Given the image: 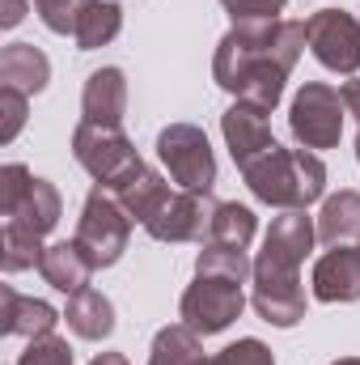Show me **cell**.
Listing matches in <instances>:
<instances>
[{
    "label": "cell",
    "instance_id": "ba28073f",
    "mask_svg": "<svg viewBox=\"0 0 360 365\" xmlns=\"http://www.w3.org/2000/svg\"><path fill=\"white\" fill-rule=\"evenodd\" d=\"M246 310V293L242 284L233 280H221V276H195L186 284L179 302V319L195 331V336H216L225 331L229 323H238Z\"/></svg>",
    "mask_w": 360,
    "mask_h": 365
},
{
    "label": "cell",
    "instance_id": "5b68a950",
    "mask_svg": "<svg viewBox=\"0 0 360 365\" xmlns=\"http://www.w3.org/2000/svg\"><path fill=\"white\" fill-rule=\"evenodd\" d=\"M344 119H348V106H344V93L335 90V86L305 81L301 90L292 93L288 128H292V136H297L301 149H309V153L335 149L339 136H344Z\"/></svg>",
    "mask_w": 360,
    "mask_h": 365
},
{
    "label": "cell",
    "instance_id": "8fae6325",
    "mask_svg": "<svg viewBox=\"0 0 360 365\" xmlns=\"http://www.w3.org/2000/svg\"><path fill=\"white\" fill-rule=\"evenodd\" d=\"M250 306L255 314L288 331L305 319V289H301V272H280V268H268V264H255V276H250Z\"/></svg>",
    "mask_w": 360,
    "mask_h": 365
},
{
    "label": "cell",
    "instance_id": "9a60e30c",
    "mask_svg": "<svg viewBox=\"0 0 360 365\" xmlns=\"http://www.w3.org/2000/svg\"><path fill=\"white\" fill-rule=\"evenodd\" d=\"M106 191L119 200V208H123L132 221H140V225H144V221H149V217H153V212L166 204V195H170V182H166L157 170H153V166H149V162H144V158H140V162H136V166H132L123 179L110 182Z\"/></svg>",
    "mask_w": 360,
    "mask_h": 365
},
{
    "label": "cell",
    "instance_id": "277c9868",
    "mask_svg": "<svg viewBox=\"0 0 360 365\" xmlns=\"http://www.w3.org/2000/svg\"><path fill=\"white\" fill-rule=\"evenodd\" d=\"M127 238H132V217L119 208V200L106 187H93L81 204L73 242L90 255L93 268H115L127 251Z\"/></svg>",
    "mask_w": 360,
    "mask_h": 365
},
{
    "label": "cell",
    "instance_id": "4fadbf2b",
    "mask_svg": "<svg viewBox=\"0 0 360 365\" xmlns=\"http://www.w3.org/2000/svg\"><path fill=\"white\" fill-rule=\"evenodd\" d=\"M221 136H225V145H229L238 170L255 166L271 145H275L268 110H259V106H250V102H233V106L221 115Z\"/></svg>",
    "mask_w": 360,
    "mask_h": 365
},
{
    "label": "cell",
    "instance_id": "ac0fdd59",
    "mask_svg": "<svg viewBox=\"0 0 360 365\" xmlns=\"http://www.w3.org/2000/svg\"><path fill=\"white\" fill-rule=\"evenodd\" d=\"M81 110L93 123H123V110H127V77H123V68L106 64V68L90 73V81L81 90Z\"/></svg>",
    "mask_w": 360,
    "mask_h": 365
},
{
    "label": "cell",
    "instance_id": "6da1fadb",
    "mask_svg": "<svg viewBox=\"0 0 360 365\" xmlns=\"http://www.w3.org/2000/svg\"><path fill=\"white\" fill-rule=\"evenodd\" d=\"M305 47V21H233V30L216 43L212 81L233 93V102H250L271 115Z\"/></svg>",
    "mask_w": 360,
    "mask_h": 365
},
{
    "label": "cell",
    "instance_id": "5bb4252c",
    "mask_svg": "<svg viewBox=\"0 0 360 365\" xmlns=\"http://www.w3.org/2000/svg\"><path fill=\"white\" fill-rule=\"evenodd\" d=\"M314 297L327 302V306H339V302H360V247H331L314 259Z\"/></svg>",
    "mask_w": 360,
    "mask_h": 365
},
{
    "label": "cell",
    "instance_id": "30bf717a",
    "mask_svg": "<svg viewBox=\"0 0 360 365\" xmlns=\"http://www.w3.org/2000/svg\"><path fill=\"white\" fill-rule=\"evenodd\" d=\"M216 204L221 200H212V191H170L166 195V204L144 221V230H149V238H157V242H208V234H212V217H216Z\"/></svg>",
    "mask_w": 360,
    "mask_h": 365
},
{
    "label": "cell",
    "instance_id": "e0dca14e",
    "mask_svg": "<svg viewBox=\"0 0 360 365\" xmlns=\"http://www.w3.org/2000/svg\"><path fill=\"white\" fill-rule=\"evenodd\" d=\"M51 81V60L34 43H9L0 51V86L17 93H43Z\"/></svg>",
    "mask_w": 360,
    "mask_h": 365
},
{
    "label": "cell",
    "instance_id": "f546056e",
    "mask_svg": "<svg viewBox=\"0 0 360 365\" xmlns=\"http://www.w3.org/2000/svg\"><path fill=\"white\" fill-rule=\"evenodd\" d=\"M212 365H275V357H271V349L263 340L246 336V340H238V344H225V349L212 357Z\"/></svg>",
    "mask_w": 360,
    "mask_h": 365
},
{
    "label": "cell",
    "instance_id": "d6a6232c",
    "mask_svg": "<svg viewBox=\"0 0 360 365\" xmlns=\"http://www.w3.org/2000/svg\"><path fill=\"white\" fill-rule=\"evenodd\" d=\"M339 93H344V106H348V115L360 123V77L344 81V90H339Z\"/></svg>",
    "mask_w": 360,
    "mask_h": 365
},
{
    "label": "cell",
    "instance_id": "f1b7e54d",
    "mask_svg": "<svg viewBox=\"0 0 360 365\" xmlns=\"http://www.w3.org/2000/svg\"><path fill=\"white\" fill-rule=\"evenodd\" d=\"M17 365H73V349H68V340H60V336L51 331V336L30 340L26 353L17 357Z\"/></svg>",
    "mask_w": 360,
    "mask_h": 365
},
{
    "label": "cell",
    "instance_id": "4dcf8cb0",
    "mask_svg": "<svg viewBox=\"0 0 360 365\" xmlns=\"http://www.w3.org/2000/svg\"><path fill=\"white\" fill-rule=\"evenodd\" d=\"M221 9L233 21H271L288 9V0H221Z\"/></svg>",
    "mask_w": 360,
    "mask_h": 365
},
{
    "label": "cell",
    "instance_id": "d6986e66",
    "mask_svg": "<svg viewBox=\"0 0 360 365\" xmlns=\"http://www.w3.org/2000/svg\"><path fill=\"white\" fill-rule=\"evenodd\" d=\"M314 225H318V242L327 247H360V191L327 195Z\"/></svg>",
    "mask_w": 360,
    "mask_h": 365
},
{
    "label": "cell",
    "instance_id": "836d02e7",
    "mask_svg": "<svg viewBox=\"0 0 360 365\" xmlns=\"http://www.w3.org/2000/svg\"><path fill=\"white\" fill-rule=\"evenodd\" d=\"M90 365H127V357H123V353H97Z\"/></svg>",
    "mask_w": 360,
    "mask_h": 365
},
{
    "label": "cell",
    "instance_id": "7a4b0ae2",
    "mask_svg": "<svg viewBox=\"0 0 360 365\" xmlns=\"http://www.w3.org/2000/svg\"><path fill=\"white\" fill-rule=\"evenodd\" d=\"M242 179H246L250 195L259 204H271V208L284 212V208H309L314 200H322V191H327V166L309 149L271 145L255 166L242 170Z\"/></svg>",
    "mask_w": 360,
    "mask_h": 365
},
{
    "label": "cell",
    "instance_id": "8992f818",
    "mask_svg": "<svg viewBox=\"0 0 360 365\" xmlns=\"http://www.w3.org/2000/svg\"><path fill=\"white\" fill-rule=\"evenodd\" d=\"M73 158H77V166H81L97 187L119 182L136 162H140V153H136V145L127 140L123 123H93V119H81V123L73 128Z\"/></svg>",
    "mask_w": 360,
    "mask_h": 365
},
{
    "label": "cell",
    "instance_id": "cb8c5ba5",
    "mask_svg": "<svg viewBox=\"0 0 360 365\" xmlns=\"http://www.w3.org/2000/svg\"><path fill=\"white\" fill-rule=\"evenodd\" d=\"M119 30H123V9L115 4V0H93L90 9L81 13V21H77V47L81 51H97V47H106V43H115L119 38Z\"/></svg>",
    "mask_w": 360,
    "mask_h": 365
},
{
    "label": "cell",
    "instance_id": "9c48e42d",
    "mask_svg": "<svg viewBox=\"0 0 360 365\" xmlns=\"http://www.w3.org/2000/svg\"><path fill=\"white\" fill-rule=\"evenodd\" d=\"M305 43L314 51V60L339 77H356L360 73V21L356 13L344 9H318L305 17Z\"/></svg>",
    "mask_w": 360,
    "mask_h": 365
},
{
    "label": "cell",
    "instance_id": "44dd1931",
    "mask_svg": "<svg viewBox=\"0 0 360 365\" xmlns=\"http://www.w3.org/2000/svg\"><path fill=\"white\" fill-rule=\"evenodd\" d=\"M64 319H68L73 336H81V340H106L115 331V306H110V297L102 289L73 293L68 306H64Z\"/></svg>",
    "mask_w": 360,
    "mask_h": 365
},
{
    "label": "cell",
    "instance_id": "ffe728a7",
    "mask_svg": "<svg viewBox=\"0 0 360 365\" xmlns=\"http://www.w3.org/2000/svg\"><path fill=\"white\" fill-rule=\"evenodd\" d=\"M38 272L43 280L51 284V289H60V293H81V289H90V276L97 272L90 264V255L77 247V242H51L47 251H43V264H38Z\"/></svg>",
    "mask_w": 360,
    "mask_h": 365
},
{
    "label": "cell",
    "instance_id": "83f0119b",
    "mask_svg": "<svg viewBox=\"0 0 360 365\" xmlns=\"http://www.w3.org/2000/svg\"><path fill=\"white\" fill-rule=\"evenodd\" d=\"M26 115H30V98L0 86V145L17 140V132L26 128Z\"/></svg>",
    "mask_w": 360,
    "mask_h": 365
},
{
    "label": "cell",
    "instance_id": "d4e9b609",
    "mask_svg": "<svg viewBox=\"0 0 360 365\" xmlns=\"http://www.w3.org/2000/svg\"><path fill=\"white\" fill-rule=\"evenodd\" d=\"M195 276H221L233 284H246L255 276V259L238 247H221V242H203V251L195 255Z\"/></svg>",
    "mask_w": 360,
    "mask_h": 365
},
{
    "label": "cell",
    "instance_id": "2e32d148",
    "mask_svg": "<svg viewBox=\"0 0 360 365\" xmlns=\"http://www.w3.org/2000/svg\"><path fill=\"white\" fill-rule=\"evenodd\" d=\"M60 323V314L43 302V297H26L13 284L0 289V331L4 336H21V340H38L51 336Z\"/></svg>",
    "mask_w": 360,
    "mask_h": 365
},
{
    "label": "cell",
    "instance_id": "484cf974",
    "mask_svg": "<svg viewBox=\"0 0 360 365\" xmlns=\"http://www.w3.org/2000/svg\"><path fill=\"white\" fill-rule=\"evenodd\" d=\"M43 251H47V247H43L38 234H30V230L4 221V230H0V268L9 276L26 272V268H38V264H43Z\"/></svg>",
    "mask_w": 360,
    "mask_h": 365
},
{
    "label": "cell",
    "instance_id": "7402d4cb",
    "mask_svg": "<svg viewBox=\"0 0 360 365\" xmlns=\"http://www.w3.org/2000/svg\"><path fill=\"white\" fill-rule=\"evenodd\" d=\"M149 365H212V357H203V336H195L186 323H174L153 336Z\"/></svg>",
    "mask_w": 360,
    "mask_h": 365
},
{
    "label": "cell",
    "instance_id": "603a6c76",
    "mask_svg": "<svg viewBox=\"0 0 360 365\" xmlns=\"http://www.w3.org/2000/svg\"><path fill=\"white\" fill-rule=\"evenodd\" d=\"M255 234H259V217H255L246 204H238V200H221V204H216V217H212V234H208V242H221V247H238V251H246V247L255 242Z\"/></svg>",
    "mask_w": 360,
    "mask_h": 365
},
{
    "label": "cell",
    "instance_id": "1f68e13d",
    "mask_svg": "<svg viewBox=\"0 0 360 365\" xmlns=\"http://www.w3.org/2000/svg\"><path fill=\"white\" fill-rule=\"evenodd\" d=\"M21 21H26V0H0V26L13 30Z\"/></svg>",
    "mask_w": 360,
    "mask_h": 365
},
{
    "label": "cell",
    "instance_id": "d590c367",
    "mask_svg": "<svg viewBox=\"0 0 360 365\" xmlns=\"http://www.w3.org/2000/svg\"><path fill=\"white\" fill-rule=\"evenodd\" d=\"M356 162H360V132H356Z\"/></svg>",
    "mask_w": 360,
    "mask_h": 365
},
{
    "label": "cell",
    "instance_id": "3957f363",
    "mask_svg": "<svg viewBox=\"0 0 360 365\" xmlns=\"http://www.w3.org/2000/svg\"><path fill=\"white\" fill-rule=\"evenodd\" d=\"M60 212H64V204H60L55 182L30 175L21 162H9L0 170V217L4 221H13V225H21L30 234L47 238L60 225Z\"/></svg>",
    "mask_w": 360,
    "mask_h": 365
},
{
    "label": "cell",
    "instance_id": "e575fe53",
    "mask_svg": "<svg viewBox=\"0 0 360 365\" xmlns=\"http://www.w3.org/2000/svg\"><path fill=\"white\" fill-rule=\"evenodd\" d=\"M331 365H360V357H339V361H331Z\"/></svg>",
    "mask_w": 360,
    "mask_h": 365
},
{
    "label": "cell",
    "instance_id": "52a82bcc",
    "mask_svg": "<svg viewBox=\"0 0 360 365\" xmlns=\"http://www.w3.org/2000/svg\"><path fill=\"white\" fill-rule=\"evenodd\" d=\"M157 158L166 175L179 182L182 191H212L216 182V153L195 123H170L157 132Z\"/></svg>",
    "mask_w": 360,
    "mask_h": 365
},
{
    "label": "cell",
    "instance_id": "7c38bea8",
    "mask_svg": "<svg viewBox=\"0 0 360 365\" xmlns=\"http://www.w3.org/2000/svg\"><path fill=\"white\" fill-rule=\"evenodd\" d=\"M314 242H318L314 217H305V208H284L280 217H271V230L255 264H268V268H280V272H301Z\"/></svg>",
    "mask_w": 360,
    "mask_h": 365
},
{
    "label": "cell",
    "instance_id": "4316f807",
    "mask_svg": "<svg viewBox=\"0 0 360 365\" xmlns=\"http://www.w3.org/2000/svg\"><path fill=\"white\" fill-rule=\"evenodd\" d=\"M90 4L93 0H34V13L51 34H77V21Z\"/></svg>",
    "mask_w": 360,
    "mask_h": 365
}]
</instances>
